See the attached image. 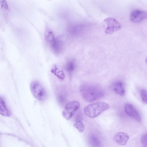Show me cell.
Here are the masks:
<instances>
[{
    "label": "cell",
    "instance_id": "10",
    "mask_svg": "<svg viewBox=\"0 0 147 147\" xmlns=\"http://www.w3.org/2000/svg\"><path fill=\"white\" fill-rule=\"evenodd\" d=\"M0 113L2 115L6 117H9L11 115L5 101L1 96L0 98Z\"/></svg>",
    "mask_w": 147,
    "mask_h": 147
},
{
    "label": "cell",
    "instance_id": "3",
    "mask_svg": "<svg viewBox=\"0 0 147 147\" xmlns=\"http://www.w3.org/2000/svg\"><path fill=\"white\" fill-rule=\"evenodd\" d=\"M30 87L32 94L36 99L40 101L46 99L47 96V92L43 86L38 81L34 80L32 82Z\"/></svg>",
    "mask_w": 147,
    "mask_h": 147
},
{
    "label": "cell",
    "instance_id": "4",
    "mask_svg": "<svg viewBox=\"0 0 147 147\" xmlns=\"http://www.w3.org/2000/svg\"><path fill=\"white\" fill-rule=\"evenodd\" d=\"M80 103L76 101L67 103L65 105L62 114L63 117L67 120H69L72 117L75 112L79 109Z\"/></svg>",
    "mask_w": 147,
    "mask_h": 147
},
{
    "label": "cell",
    "instance_id": "9",
    "mask_svg": "<svg viewBox=\"0 0 147 147\" xmlns=\"http://www.w3.org/2000/svg\"><path fill=\"white\" fill-rule=\"evenodd\" d=\"M45 38L46 42L52 49L54 46L56 41L53 33L51 31H47L45 33Z\"/></svg>",
    "mask_w": 147,
    "mask_h": 147
},
{
    "label": "cell",
    "instance_id": "14",
    "mask_svg": "<svg viewBox=\"0 0 147 147\" xmlns=\"http://www.w3.org/2000/svg\"><path fill=\"white\" fill-rule=\"evenodd\" d=\"M84 27L82 25H74L70 29V32L74 34H76L82 31Z\"/></svg>",
    "mask_w": 147,
    "mask_h": 147
},
{
    "label": "cell",
    "instance_id": "13",
    "mask_svg": "<svg viewBox=\"0 0 147 147\" xmlns=\"http://www.w3.org/2000/svg\"><path fill=\"white\" fill-rule=\"evenodd\" d=\"M114 90L116 93L121 96H124L125 92L123 85L122 82H116L114 86Z\"/></svg>",
    "mask_w": 147,
    "mask_h": 147
},
{
    "label": "cell",
    "instance_id": "15",
    "mask_svg": "<svg viewBox=\"0 0 147 147\" xmlns=\"http://www.w3.org/2000/svg\"><path fill=\"white\" fill-rule=\"evenodd\" d=\"M92 145L94 147H100L101 143L98 138L94 135H92L90 138Z\"/></svg>",
    "mask_w": 147,
    "mask_h": 147
},
{
    "label": "cell",
    "instance_id": "18",
    "mask_svg": "<svg viewBox=\"0 0 147 147\" xmlns=\"http://www.w3.org/2000/svg\"><path fill=\"white\" fill-rule=\"evenodd\" d=\"M140 94L142 101L147 104V91L144 89L140 90Z\"/></svg>",
    "mask_w": 147,
    "mask_h": 147
},
{
    "label": "cell",
    "instance_id": "12",
    "mask_svg": "<svg viewBox=\"0 0 147 147\" xmlns=\"http://www.w3.org/2000/svg\"><path fill=\"white\" fill-rule=\"evenodd\" d=\"M63 47V44L62 41L58 39H56L55 43L52 49L55 54H58L61 52Z\"/></svg>",
    "mask_w": 147,
    "mask_h": 147
},
{
    "label": "cell",
    "instance_id": "6",
    "mask_svg": "<svg viewBox=\"0 0 147 147\" xmlns=\"http://www.w3.org/2000/svg\"><path fill=\"white\" fill-rule=\"evenodd\" d=\"M147 18V11L139 9L133 10L130 15V19L133 22L138 23Z\"/></svg>",
    "mask_w": 147,
    "mask_h": 147
},
{
    "label": "cell",
    "instance_id": "17",
    "mask_svg": "<svg viewBox=\"0 0 147 147\" xmlns=\"http://www.w3.org/2000/svg\"><path fill=\"white\" fill-rule=\"evenodd\" d=\"M74 126L75 127L80 133H82L84 132L85 126L83 123L80 121H76L74 124Z\"/></svg>",
    "mask_w": 147,
    "mask_h": 147
},
{
    "label": "cell",
    "instance_id": "16",
    "mask_svg": "<svg viewBox=\"0 0 147 147\" xmlns=\"http://www.w3.org/2000/svg\"><path fill=\"white\" fill-rule=\"evenodd\" d=\"M75 67V62L74 61L72 60L67 63L66 66V69L67 72L71 73L74 71Z\"/></svg>",
    "mask_w": 147,
    "mask_h": 147
},
{
    "label": "cell",
    "instance_id": "19",
    "mask_svg": "<svg viewBox=\"0 0 147 147\" xmlns=\"http://www.w3.org/2000/svg\"><path fill=\"white\" fill-rule=\"evenodd\" d=\"M142 144L144 146L147 147V133L143 134L140 139Z\"/></svg>",
    "mask_w": 147,
    "mask_h": 147
},
{
    "label": "cell",
    "instance_id": "7",
    "mask_svg": "<svg viewBox=\"0 0 147 147\" xmlns=\"http://www.w3.org/2000/svg\"><path fill=\"white\" fill-rule=\"evenodd\" d=\"M125 110L128 115L138 122L141 121V118L139 113L132 105L126 104L125 106Z\"/></svg>",
    "mask_w": 147,
    "mask_h": 147
},
{
    "label": "cell",
    "instance_id": "8",
    "mask_svg": "<svg viewBox=\"0 0 147 147\" xmlns=\"http://www.w3.org/2000/svg\"><path fill=\"white\" fill-rule=\"evenodd\" d=\"M129 139V136L123 132H119L114 136L113 139L116 143L119 145L124 146L126 144Z\"/></svg>",
    "mask_w": 147,
    "mask_h": 147
},
{
    "label": "cell",
    "instance_id": "2",
    "mask_svg": "<svg viewBox=\"0 0 147 147\" xmlns=\"http://www.w3.org/2000/svg\"><path fill=\"white\" fill-rule=\"evenodd\" d=\"M109 107V105L107 103L98 102L86 106L84 109V112L89 117L94 118L108 109Z\"/></svg>",
    "mask_w": 147,
    "mask_h": 147
},
{
    "label": "cell",
    "instance_id": "1",
    "mask_svg": "<svg viewBox=\"0 0 147 147\" xmlns=\"http://www.w3.org/2000/svg\"><path fill=\"white\" fill-rule=\"evenodd\" d=\"M81 95L86 101L92 102L102 98L104 92L100 87L94 85L85 84L80 88Z\"/></svg>",
    "mask_w": 147,
    "mask_h": 147
},
{
    "label": "cell",
    "instance_id": "21",
    "mask_svg": "<svg viewBox=\"0 0 147 147\" xmlns=\"http://www.w3.org/2000/svg\"><path fill=\"white\" fill-rule=\"evenodd\" d=\"M145 62H146V64L147 65V57L146 58V59Z\"/></svg>",
    "mask_w": 147,
    "mask_h": 147
},
{
    "label": "cell",
    "instance_id": "5",
    "mask_svg": "<svg viewBox=\"0 0 147 147\" xmlns=\"http://www.w3.org/2000/svg\"><path fill=\"white\" fill-rule=\"evenodd\" d=\"M104 22L107 26L105 30L106 33L111 34L113 32L119 30L121 28L120 23L116 19L108 18L105 19Z\"/></svg>",
    "mask_w": 147,
    "mask_h": 147
},
{
    "label": "cell",
    "instance_id": "20",
    "mask_svg": "<svg viewBox=\"0 0 147 147\" xmlns=\"http://www.w3.org/2000/svg\"><path fill=\"white\" fill-rule=\"evenodd\" d=\"M0 3L1 7L5 10L8 9V6L6 1L5 0H0Z\"/></svg>",
    "mask_w": 147,
    "mask_h": 147
},
{
    "label": "cell",
    "instance_id": "11",
    "mask_svg": "<svg viewBox=\"0 0 147 147\" xmlns=\"http://www.w3.org/2000/svg\"><path fill=\"white\" fill-rule=\"evenodd\" d=\"M51 72L60 80H63L65 78V75L64 72L56 65H54L53 67Z\"/></svg>",
    "mask_w": 147,
    "mask_h": 147
}]
</instances>
